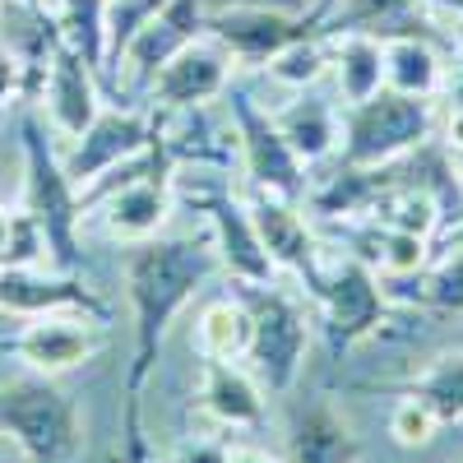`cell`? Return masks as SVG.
<instances>
[{
  "mask_svg": "<svg viewBox=\"0 0 463 463\" xmlns=\"http://www.w3.org/2000/svg\"><path fill=\"white\" fill-rule=\"evenodd\" d=\"M222 260L213 241L200 237H148L130 241L126 255V292H130V311H135V357L126 375V458L144 463V384L158 366L163 338L172 320L185 311L195 292L218 274Z\"/></svg>",
  "mask_w": 463,
  "mask_h": 463,
  "instance_id": "cell-1",
  "label": "cell"
},
{
  "mask_svg": "<svg viewBox=\"0 0 463 463\" xmlns=\"http://www.w3.org/2000/svg\"><path fill=\"white\" fill-rule=\"evenodd\" d=\"M0 431H5L28 463H80L84 417L52 375H19L0 384Z\"/></svg>",
  "mask_w": 463,
  "mask_h": 463,
  "instance_id": "cell-2",
  "label": "cell"
},
{
  "mask_svg": "<svg viewBox=\"0 0 463 463\" xmlns=\"http://www.w3.org/2000/svg\"><path fill=\"white\" fill-rule=\"evenodd\" d=\"M431 139V98H408L380 89L366 102H353L338 126L343 167H390Z\"/></svg>",
  "mask_w": 463,
  "mask_h": 463,
  "instance_id": "cell-3",
  "label": "cell"
},
{
  "mask_svg": "<svg viewBox=\"0 0 463 463\" xmlns=\"http://www.w3.org/2000/svg\"><path fill=\"white\" fill-rule=\"evenodd\" d=\"M237 297L250 311V371L264 380L269 394H288L301 375L306 347H311L306 306L279 283H237Z\"/></svg>",
  "mask_w": 463,
  "mask_h": 463,
  "instance_id": "cell-4",
  "label": "cell"
},
{
  "mask_svg": "<svg viewBox=\"0 0 463 463\" xmlns=\"http://www.w3.org/2000/svg\"><path fill=\"white\" fill-rule=\"evenodd\" d=\"M24 209L43 222L52 264L61 274H74V269H80V237H74V232H80L84 209H80V190H74L61 158L52 153L37 116L24 121Z\"/></svg>",
  "mask_w": 463,
  "mask_h": 463,
  "instance_id": "cell-5",
  "label": "cell"
},
{
  "mask_svg": "<svg viewBox=\"0 0 463 463\" xmlns=\"http://www.w3.org/2000/svg\"><path fill=\"white\" fill-rule=\"evenodd\" d=\"M311 301L320 306V320L329 334V353L343 357L347 347H357L362 338H371L390 311L384 288L375 279V269L357 255H338L334 264L320 269V283L311 288Z\"/></svg>",
  "mask_w": 463,
  "mask_h": 463,
  "instance_id": "cell-6",
  "label": "cell"
},
{
  "mask_svg": "<svg viewBox=\"0 0 463 463\" xmlns=\"http://www.w3.org/2000/svg\"><path fill=\"white\" fill-rule=\"evenodd\" d=\"M227 102H232V130H237V148H241V163H246L250 181L260 190H269V195L301 200L306 195V176H301L306 163L279 135L274 116L260 111L246 89H232V84H227Z\"/></svg>",
  "mask_w": 463,
  "mask_h": 463,
  "instance_id": "cell-7",
  "label": "cell"
},
{
  "mask_svg": "<svg viewBox=\"0 0 463 463\" xmlns=\"http://www.w3.org/2000/svg\"><path fill=\"white\" fill-rule=\"evenodd\" d=\"M325 5H329V0H325ZM325 5L311 19H320ZM311 19H306V14H288L279 5H250V0H241V5H222V10L204 14V33L218 37L237 65H269L292 43H306V37H311Z\"/></svg>",
  "mask_w": 463,
  "mask_h": 463,
  "instance_id": "cell-8",
  "label": "cell"
},
{
  "mask_svg": "<svg viewBox=\"0 0 463 463\" xmlns=\"http://www.w3.org/2000/svg\"><path fill=\"white\" fill-rule=\"evenodd\" d=\"M153 135H158V116L135 111V107H102L93 116V126L74 139V148L65 153V176L74 181V190H84L89 181H98L102 172L130 163L135 153H144L153 144Z\"/></svg>",
  "mask_w": 463,
  "mask_h": 463,
  "instance_id": "cell-9",
  "label": "cell"
},
{
  "mask_svg": "<svg viewBox=\"0 0 463 463\" xmlns=\"http://www.w3.org/2000/svg\"><path fill=\"white\" fill-rule=\"evenodd\" d=\"M232 61L227 47L218 43V37L200 33L190 47H181L158 74H153V107H163V111H190V107H204L213 98L227 93L232 84Z\"/></svg>",
  "mask_w": 463,
  "mask_h": 463,
  "instance_id": "cell-10",
  "label": "cell"
},
{
  "mask_svg": "<svg viewBox=\"0 0 463 463\" xmlns=\"http://www.w3.org/2000/svg\"><path fill=\"white\" fill-rule=\"evenodd\" d=\"M102 316L84 311H56V316H33L19 338H14V357L37 371V375H61L84 366L98 347H102Z\"/></svg>",
  "mask_w": 463,
  "mask_h": 463,
  "instance_id": "cell-11",
  "label": "cell"
},
{
  "mask_svg": "<svg viewBox=\"0 0 463 463\" xmlns=\"http://www.w3.org/2000/svg\"><path fill=\"white\" fill-rule=\"evenodd\" d=\"M200 204L209 213V227H213V250L222 260V269L237 283H274V260H269L260 232H255V218H250V204H241L237 195L227 190H200Z\"/></svg>",
  "mask_w": 463,
  "mask_h": 463,
  "instance_id": "cell-12",
  "label": "cell"
},
{
  "mask_svg": "<svg viewBox=\"0 0 463 463\" xmlns=\"http://www.w3.org/2000/svg\"><path fill=\"white\" fill-rule=\"evenodd\" d=\"M250 218H255V232L260 241L269 250V260H274V269H288V274H297L306 283V292H311L320 283V250H316V237L311 227H306L297 200H283V195H269V190H260V195L250 200Z\"/></svg>",
  "mask_w": 463,
  "mask_h": 463,
  "instance_id": "cell-13",
  "label": "cell"
},
{
  "mask_svg": "<svg viewBox=\"0 0 463 463\" xmlns=\"http://www.w3.org/2000/svg\"><path fill=\"white\" fill-rule=\"evenodd\" d=\"M0 311L5 316H56V311H84L107 316L93 288L74 274H43V269H0Z\"/></svg>",
  "mask_w": 463,
  "mask_h": 463,
  "instance_id": "cell-14",
  "label": "cell"
},
{
  "mask_svg": "<svg viewBox=\"0 0 463 463\" xmlns=\"http://www.w3.org/2000/svg\"><path fill=\"white\" fill-rule=\"evenodd\" d=\"M200 33H204V0H167V5L130 37V47L121 52L116 65H126V80L153 84V74H158L181 47L195 43Z\"/></svg>",
  "mask_w": 463,
  "mask_h": 463,
  "instance_id": "cell-15",
  "label": "cell"
},
{
  "mask_svg": "<svg viewBox=\"0 0 463 463\" xmlns=\"http://www.w3.org/2000/svg\"><path fill=\"white\" fill-rule=\"evenodd\" d=\"M102 111L93 65L74 52L61 33H52V65H47V116L65 139H80L93 116Z\"/></svg>",
  "mask_w": 463,
  "mask_h": 463,
  "instance_id": "cell-16",
  "label": "cell"
},
{
  "mask_svg": "<svg viewBox=\"0 0 463 463\" xmlns=\"http://www.w3.org/2000/svg\"><path fill=\"white\" fill-rule=\"evenodd\" d=\"M98 209H102V227L116 241H148V237H158L172 213V190L163 172H153V176H139L121 190H111Z\"/></svg>",
  "mask_w": 463,
  "mask_h": 463,
  "instance_id": "cell-17",
  "label": "cell"
},
{
  "mask_svg": "<svg viewBox=\"0 0 463 463\" xmlns=\"http://www.w3.org/2000/svg\"><path fill=\"white\" fill-rule=\"evenodd\" d=\"M362 436L329 399L301 408L292 421V463H357Z\"/></svg>",
  "mask_w": 463,
  "mask_h": 463,
  "instance_id": "cell-18",
  "label": "cell"
},
{
  "mask_svg": "<svg viewBox=\"0 0 463 463\" xmlns=\"http://www.w3.org/2000/svg\"><path fill=\"white\" fill-rule=\"evenodd\" d=\"M329 65H334L343 107L375 98V93L384 89V37H380V33H362V28L334 33Z\"/></svg>",
  "mask_w": 463,
  "mask_h": 463,
  "instance_id": "cell-19",
  "label": "cell"
},
{
  "mask_svg": "<svg viewBox=\"0 0 463 463\" xmlns=\"http://www.w3.org/2000/svg\"><path fill=\"white\" fill-rule=\"evenodd\" d=\"M200 399H204V408L222 421V427H260L264 421V394H260L255 375L246 366H237V362L204 357Z\"/></svg>",
  "mask_w": 463,
  "mask_h": 463,
  "instance_id": "cell-20",
  "label": "cell"
},
{
  "mask_svg": "<svg viewBox=\"0 0 463 463\" xmlns=\"http://www.w3.org/2000/svg\"><path fill=\"white\" fill-rule=\"evenodd\" d=\"M274 126L292 144V153L301 163H320V158H329V153L338 148V111L325 98H311L306 89L288 107L274 111Z\"/></svg>",
  "mask_w": 463,
  "mask_h": 463,
  "instance_id": "cell-21",
  "label": "cell"
},
{
  "mask_svg": "<svg viewBox=\"0 0 463 463\" xmlns=\"http://www.w3.org/2000/svg\"><path fill=\"white\" fill-rule=\"evenodd\" d=\"M440 84H445V65L431 43L408 37V33L384 37V89L408 93V98H436Z\"/></svg>",
  "mask_w": 463,
  "mask_h": 463,
  "instance_id": "cell-22",
  "label": "cell"
},
{
  "mask_svg": "<svg viewBox=\"0 0 463 463\" xmlns=\"http://www.w3.org/2000/svg\"><path fill=\"white\" fill-rule=\"evenodd\" d=\"M384 394H417V399H427L445 427H449V421H463V353L431 357L427 371H417L403 384H384Z\"/></svg>",
  "mask_w": 463,
  "mask_h": 463,
  "instance_id": "cell-23",
  "label": "cell"
},
{
  "mask_svg": "<svg viewBox=\"0 0 463 463\" xmlns=\"http://www.w3.org/2000/svg\"><path fill=\"white\" fill-rule=\"evenodd\" d=\"M200 353L218 362H241L250 353V311L241 297H218L200 311Z\"/></svg>",
  "mask_w": 463,
  "mask_h": 463,
  "instance_id": "cell-24",
  "label": "cell"
},
{
  "mask_svg": "<svg viewBox=\"0 0 463 463\" xmlns=\"http://www.w3.org/2000/svg\"><path fill=\"white\" fill-rule=\"evenodd\" d=\"M408 301L427 306V311H440V316H463V246L449 250L436 269H427Z\"/></svg>",
  "mask_w": 463,
  "mask_h": 463,
  "instance_id": "cell-25",
  "label": "cell"
},
{
  "mask_svg": "<svg viewBox=\"0 0 463 463\" xmlns=\"http://www.w3.org/2000/svg\"><path fill=\"white\" fill-rule=\"evenodd\" d=\"M264 70H269V80H274V84L301 93V89H311L320 74L329 70V47H320V43H311V37H306V43H292L288 52H279Z\"/></svg>",
  "mask_w": 463,
  "mask_h": 463,
  "instance_id": "cell-26",
  "label": "cell"
},
{
  "mask_svg": "<svg viewBox=\"0 0 463 463\" xmlns=\"http://www.w3.org/2000/svg\"><path fill=\"white\" fill-rule=\"evenodd\" d=\"M440 427L445 421L436 417V408L427 399H417V394H399V403L390 408V436L403 449H427L440 436Z\"/></svg>",
  "mask_w": 463,
  "mask_h": 463,
  "instance_id": "cell-27",
  "label": "cell"
},
{
  "mask_svg": "<svg viewBox=\"0 0 463 463\" xmlns=\"http://www.w3.org/2000/svg\"><path fill=\"white\" fill-rule=\"evenodd\" d=\"M167 0H107V61L116 65L121 52L130 47V37L158 14Z\"/></svg>",
  "mask_w": 463,
  "mask_h": 463,
  "instance_id": "cell-28",
  "label": "cell"
},
{
  "mask_svg": "<svg viewBox=\"0 0 463 463\" xmlns=\"http://www.w3.org/2000/svg\"><path fill=\"white\" fill-rule=\"evenodd\" d=\"M43 260H52L47 250V232L28 209L10 213V237H5V264L0 269H37Z\"/></svg>",
  "mask_w": 463,
  "mask_h": 463,
  "instance_id": "cell-29",
  "label": "cell"
},
{
  "mask_svg": "<svg viewBox=\"0 0 463 463\" xmlns=\"http://www.w3.org/2000/svg\"><path fill=\"white\" fill-rule=\"evenodd\" d=\"M380 269H384V274H394V279L421 274V269H427V237L384 227V237H380Z\"/></svg>",
  "mask_w": 463,
  "mask_h": 463,
  "instance_id": "cell-30",
  "label": "cell"
},
{
  "mask_svg": "<svg viewBox=\"0 0 463 463\" xmlns=\"http://www.w3.org/2000/svg\"><path fill=\"white\" fill-rule=\"evenodd\" d=\"M172 463H227V445H218V440H185Z\"/></svg>",
  "mask_w": 463,
  "mask_h": 463,
  "instance_id": "cell-31",
  "label": "cell"
},
{
  "mask_svg": "<svg viewBox=\"0 0 463 463\" xmlns=\"http://www.w3.org/2000/svg\"><path fill=\"white\" fill-rule=\"evenodd\" d=\"M14 84H19V61L0 47V107H5V98L14 93Z\"/></svg>",
  "mask_w": 463,
  "mask_h": 463,
  "instance_id": "cell-32",
  "label": "cell"
},
{
  "mask_svg": "<svg viewBox=\"0 0 463 463\" xmlns=\"http://www.w3.org/2000/svg\"><path fill=\"white\" fill-rule=\"evenodd\" d=\"M227 463H279V458H269V454H260V449H237V454L227 449Z\"/></svg>",
  "mask_w": 463,
  "mask_h": 463,
  "instance_id": "cell-33",
  "label": "cell"
},
{
  "mask_svg": "<svg viewBox=\"0 0 463 463\" xmlns=\"http://www.w3.org/2000/svg\"><path fill=\"white\" fill-rule=\"evenodd\" d=\"M449 144L463 148V107H454V121H449Z\"/></svg>",
  "mask_w": 463,
  "mask_h": 463,
  "instance_id": "cell-34",
  "label": "cell"
},
{
  "mask_svg": "<svg viewBox=\"0 0 463 463\" xmlns=\"http://www.w3.org/2000/svg\"><path fill=\"white\" fill-rule=\"evenodd\" d=\"M5 237H10V213H0V264H5Z\"/></svg>",
  "mask_w": 463,
  "mask_h": 463,
  "instance_id": "cell-35",
  "label": "cell"
},
{
  "mask_svg": "<svg viewBox=\"0 0 463 463\" xmlns=\"http://www.w3.org/2000/svg\"><path fill=\"white\" fill-rule=\"evenodd\" d=\"M436 5H445V10H454V14H463V0H436Z\"/></svg>",
  "mask_w": 463,
  "mask_h": 463,
  "instance_id": "cell-36",
  "label": "cell"
},
{
  "mask_svg": "<svg viewBox=\"0 0 463 463\" xmlns=\"http://www.w3.org/2000/svg\"><path fill=\"white\" fill-rule=\"evenodd\" d=\"M449 246H463V227H454V232H449Z\"/></svg>",
  "mask_w": 463,
  "mask_h": 463,
  "instance_id": "cell-37",
  "label": "cell"
},
{
  "mask_svg": "<svg viewBox=\"0 0 463 463\" xmlns=\"http://www.w3.org/2000/svg\"><path fill=\"white\" fill-rule=\"evenodd\" d=\"M111 463H130V458H111Z\"/></svg>",
  "mask_w": 463,
  "mask_h": 463,
  "instance_id": "cell-38",
  "label": "cell"
},
{
  "mask_svg": "<svg viewBox=\"0 0 463 463\" xmlns=\"http://www.w3.org/2000/svg\"><path fill=\"white\" fill-rule=\"evenodd\" d=\"M329 5H334V0H329Z\"/></svg>",
  "mask_w": 463,
  "mask_h": 463,
  "instance_id": "cell-39",
  "label": "cell"
}]
</instances>
